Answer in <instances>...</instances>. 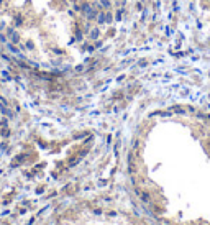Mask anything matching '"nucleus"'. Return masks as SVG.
Instances as JSON below:
<instances>
[{"label":"nucleus","mask_w":210,"mask_h":225,"mask_svg":"<svg viewBox=\"0 0 210 225\" xmlns=\"http://www.w3.org/2000/svg\"><path fill=\"white\" fill-rule=\"evenodd\" d=\"M7 34L10 36V43L13 44H20V34L15 28H7Z\"/></svg>","instance_id":"f257e3e1"},{"label":"nucleus","mask_w":210,"mask_h":225,"mask_svg":"<svg viewBox=\"0 0 210 225\" xmlns=\"http://www.w3.org/2000/svg\"><path fill=\"white\" fill-rule=\"evenodd\" d=\"M87 34H89V39H90V41H97V39L102 36V31H100V28H98V25H97V26H92L90 31L87 33Z\"/></svg>","instance_id":"f03ea898"},{"label":"nucleus","mask_w":210,"mask_h":225,"mask_svg":"<svg viewBox=\"0 0 210 225\" xmlns=\"http://www.w3.org/2000/svg\"><path fill=\"white\" fill-rule=\"evenodd\" d=\"M74 36H75L77 41H82V39H84V30H82V28H79L77 23L74 25Z\"/></svg>","instance_id":"7ed1b4c3"},{"label":"nucleus","mask_w":210,"mask_h":225,"mask_svg":"<svg viewBox=\"0 0 210 225\" xmlns=\"http://www.w3.org/2000/svg\"><path fill=\"white\" fill-rule=\"evenodd\" d=\"M23 23H25L23 15H21V13H16L15 18H13V26H15V28H20V26H23Z\"/></svg>","instance_id":"20e7f679"},{"label":"nucleus","mask_w":210,"mask_h":225,"mask_svg":"<svg viewBox=\"0 0 210 225\" xmlns=\"http://www.w3.org/2000/svg\"><path fill=\"white\" fill-rule=\"evenodd\" d=\"M105 11H107V10H98V15H97V18H95V23H97L98 26L105 25Z\"/></svg>","instance_id":"39448f33"},{"label":"nucleus","mask_w":210,"mask_h":225,"mask_svg":"<svg viewBox=\"0 0 210 225\" xmlns=\"http://www.w3.org/2000/svg\"><path fill=\"white\" fill-rule=\"evenodd\" d=\"M113 23V13L110 10L105 11V25H112Z\"/></svg>","instance_id":"423d86ee"},{"label":"nucleus","mask_w":210,"mask_h":225,"mask_svg":"<svg viewBox=\"0 0 210 225\" xmlns=\"http://www.w3.org/2000/svg\"><path fill=\"white\" fill-rule=\"evenodd\" d=\"M26 48L30 49V51H33V49H34V43L31 41V39H28V41H26Z\"/></svg>","instance_id":"0eeeda50"},{"label":"nucleus","mask_w":210,"mask_h":225,"mask_svg":"<svg viewBox=\"0 0 210 225\" xmlns=\"http://www.w3.org/2000/svg\"><path fill=\"white\" fill-rule=\"evenodd\" d=\"M52 53L57 54V56H62V54H64V51H62V49H59V48H52Z\"/></svg>","instance_id":"6e6552de"},{"label":"nucleus","mask_w":210,"mask_h":225,"mask_svg":"<svg viewBox=\"0 0 210 225\" xmlns=\"http://www.w3.org/2000/svg\"><path fill=\"white\" fill-rule=\"evenodd\" d=\"M121 10H123V8H120V10H118V11H116V13H115V20H118V21L121 20Z\"/></svg>","instance_id":"1a4fd4ad"},{"label":"nucleus","mask_w":210,"mask_h":225,"mask_svg":"<svg viewBox=\"0 0 210 225\" xmlns=\"http://www.w3.org/2000/svg\"><path fill=\"white\" fill-rule=\"evenodd\" d=\"M207 3H210V0H203V5H207Z\"/></svg>","instance_id":"9d476101"},{"label":"nucleus","mask_w":210,"mask_h":225,"mask_svg":"<svg viewBox=\"0 0 210 225\" xmlns=\"http://www.w3.org/2000/svg\"><path fill=\"white\" fill-rule=\"evenodd\" d=\"M3 2H5V0H0V7H2V5H3Z\"/></svg>","instance_id":"9b49d317"},{"label":"nucleus","mask_w":210,"mask_h":225,"mask_svg":"<svg viewBox=\"0 0 210 225\" xmlns=\"http://www.w3.org/2000/svg\"><path fill=\"white\" fill-rule=\"evenodd\" d=\"M112 2H113V0H112Z\"/></svg>","instance_id":"f8f14e48"}]
</instances>
